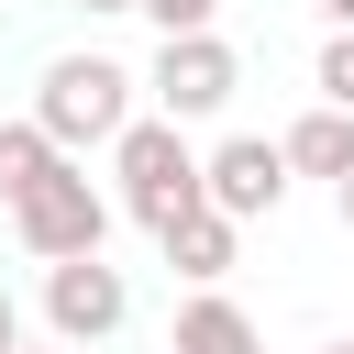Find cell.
Segmentation results:
<instances>
[{
  "label": "cell",
  "mask_w": 354,
  "mask_h": 354,
  "mask_svg": "<svg viewBox=\"0 0 354 354\" xmlns=\"http://www.w3.org/2000/svg\"><path fill=\"white\" fill-rule=\"evenodd\" d=\"M77 11H100V22H111V11H144V0H77Z\"/></svg>",
  "instance_id": "obj_15"
},
{
  "label": "cell",
  "mask_w": 354,
  "mask_h": 354,
  "mask_svg": "<svg viewBox=\"0 0 354 354\" xmlns=\"http://www.w3.org/2000/svg\"><path fill=\"white\" fill-rule=\"evenodd\" d=\"M55 166H66V144H55V133H44L33 111H22V122H0V210H11L22 188H44Z\"/></svg>",
  "instance_id": "obj_10"
},
{
  "label": "cell",
  "mask_w": 354,
  "mask_h": 354,
  "mask_svg": "<svg viewBox=\"0 0 354 354\" xmlns=\"http://www.w3.org/2000/svg\"><path fill=\"white\" fill-rule=\"evenodd\" d=\"M11 354H77V343H11Z\"/></svg>",
  "instance_id": "obj_17"
},
{
  "label": "cell",
  "mask_w": 354,
  "mask_h": 354,
  "mask_svg": "<svg viewBox=\"0 0 354 354\" xmlns=\"http://www.w3.org/2000/svg\"><path fill=\"white\" fill-rule=\"evenodd\" d=\"M155 254H166V277H188V288H221L232 254H243V221H232V210H188L177 232H155Z\"/></svg>",
  "instance_id": "obj_8"
},
{
  "label": "cell",
  "mask_w": 354,
  "mask_h": 354,
  "mask_svg": "<svg viewBox=\"0 0 354 354\" xmlns=\"http://www.w3.org/2000/svg\"><path fill=\"white\" fill-rule=\"evenodd\" d=\"M310 11H321V22H332V33H354V0H310Z\"/></svg>",
  "instance_id": "obj_14"
},
{
  "label": "cell",
  "mask_w": 354,
  "mask_h": 354,
  "mask_svg": "<svg viewBox=\"0 0 354 354\" xmlns=\"http://www.w3.org/2000/svg\"><path fill=\"white\" fill-rule=\"evenodd\" d=\"M310 100L354 111V33H321V55H310Z\"/></svg>",
  "instance_id": "obj_11"
},
{
  "label": "cell",
  "mask_w": 354,
  "mask_h": 354,
  "mask_svg": "<svg viewBox=\"0 0 354 354\" xmlns=\"http://www.w3.org/2000/svg\"><path fill=\"white\" fill-rule=\"evenodd\" d=\"M310 354H354V332H343V343H310Z\"/></svg>",
  "instance_id": "obj_18"
},
{
  "label": "cell",
  "mask_w": 354,
  "mask_h": 354,
  "mask_svg": "<svg viewBox=\"0 0 354 354\" xmlns=\"http://www.w3.org/2000/svg\"><path fill=\"white\" fill-rule=\"evenodd\" d=\"M166 354H266V332H254V310H243V299L188 288V299H177V321H166Z\"/></svg>",
  "instance_id": "obj_7"
},
{
  "label": "cell",
  "mask_w": 354,
  "mask_h": 354,
  "mask_svg": "<svg viewBox=\"0 0 354 354\" xmlns=\"http://www.w3.org/2000/svg\"><path fill=\"white\" fill-rule=\"evenodd\" d=\"M11 343H22V310H11V288H0V354H11Z\"/></svg>",
  "instance_id": "obj_13"
},
{
  "label": "cell",
  "mask_w": 354,
  "mask_h": 354,
  "mask_svg": "<svg viewBox=\"0 0 354 354\" xmlns=\"http://www.w3.org/2000/svg\"><path fill=\"white\" fill-rule=\"evenodd\" d=\"M122 321H133V277H122L111 254H66V266H44V332H55V343L88 354V343H111Z\"/></svg>",
  "instance_id": "obj_5"
},
{
  "label": "cell",
  "mask_w": 354,
  "mask_h": 354,
  "mask_svg": "<svg viewBox=\"0 0 354 354\" xmlns=\"http://www.w3.org/2000/svg\"><path fill=\"white\" fill-rule=\"evenodd\" d=\"M133 111H144V77H133L122 55H100V44H88V55H55V66L33 77V122H44L66 155H88V144L111 155Z\"/></svg>",
  "instance_id": "obj_2"
},
{
  "label": "cell",
  "mask_w": 354,
  "mask_h": 354,
  "mask_svg": "<svg viewBox=\"0 0 354 354\" xmlns=\"http://www.w3.org/2000/svg\"><path fill=\"white\" fill-rule=\"evenodd\" d=\"M144 22H155V44L166 33H221V0H144Z\"/></svg>",
  "instance_id": "obj_12"
},
{
  "label": "cell",
  "mask_w": 354,
  "mask_h": 354,
  "mask_svg": "<svg viewBox=\"0 0 354 354\" xmlns=\"http://www.w3.org/2000/svg\"><path fill=\"white\" fill-rule=\"evenodd\" d=\"M232 88H243V55H232L221 33H166L155 66H144V100H155L166 122H221Z\"/></svg>",
  "instance_id": "obj_4"
},
{
  "label": "cell",
  "mask_w": 354,
  "mask_h": 354,
  "mask_svg": "<svg viewBox=\"0 0 354 354\" xmlns=\"http://www.w3.org/2000/svg\"><path fill=\"white\" fill-rule=\"evenodd\" d=\"M332 210H343V232H354V177H343V188H332Z\"/></svg>",
  "instance_id": "obj_16"
},
{
  "label": "cell",
  "mask_w": 354,
  "mask_h": 354,
  "mask_svg": "<svg viewBox=\"0 0 354 354\" xmlns=\"http://www.w3.org/2000/svg\"><path fill=\"white\" fill-rule=\"evenodd\" d=\"M111 210H122V199L66 155L44 188H22V199H11V243H22L33 266H66V254H100V243H111Z\"/></svg>",
  "instance_id": "obj_3"
},
{
  "label": "cell",
  "mask_w": 354,
  "mask_h": 354,
  "mask_svg": "<svg viewBox=\"0 0 354 354\" xmlns=\"http://www.w3.org/2000/svg\"><path fill=\"white\" fill-rule=\"evenodd\" d=\"M288 188H299L288 144H266V133H221V144H210V210H232V221H266Z\"/></svg>",
  "instance_id": "obj_6"
},
{
  "label": "cell",
  "mask_w": 354,
  "mask_h": 354,
  "mask_svg": "<svg viewBox=\"0 0 354 354\" xmlns=\"http://www.w3.org/2000/svg\"><path fill=\"white\" fill-rule=\"evenodd\" d=\"M277 144H288V166H299V177H332V188L354 177V111H332V100H310Z\"/></svg>",
  "instance_id": "obj_9"
},
{
  "label": "cell",
  "mask_w": 354,
  "mask_h": 354,
  "mask_svg": "<svg viewBox=\"0 0 354 354\" xmlns=\"http://www.w3.org/2000/svg\"><path fill=\"white\" fill-rule=\"evenodd\" d=\"M111 199H122V221H144V232H177L188 210H210V155L188 144V122L133 111L122 144H111Z\"/></svg>",
  "instance_id": "obj_1"
}]
</instances>
